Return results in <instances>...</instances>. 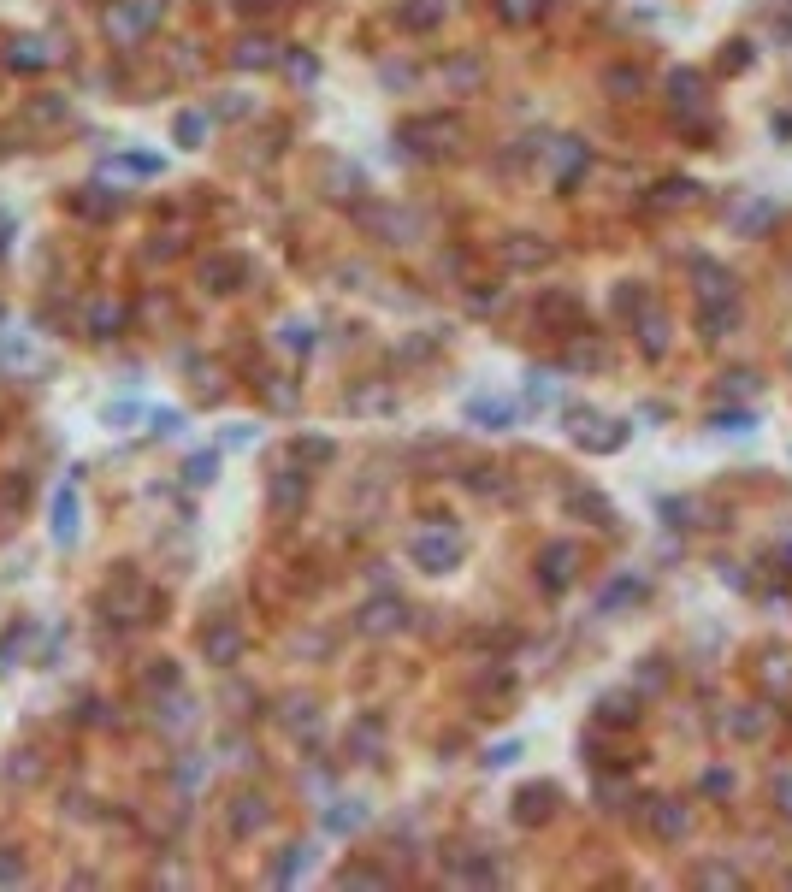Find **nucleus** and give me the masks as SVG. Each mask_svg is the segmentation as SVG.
I'll return each mask as SVG.
<instances>
[{"label": "nucleus", "instance_id": "6e6552de", "mask_svg": "<svg viewBox=\"0 0 792 892\" xmlns=\"http://www.w3.org/2000/svg\"><path fill=\"white\" fill-rule=\"evenodd\" d=\"M201 656H207L213 668H237V662H243V627L213 621V627L201 633Z\"/></svg>", "mask_w": 792, "mask_h": 892}, {"label": "nucleus", "instance_id": "2f4dec72", "mask_svg": "<svg viewBox=\"0 0 792 892\" xmlns=\"http://www.w3.org/2000/svg\"><path fill=\"white\" fill-rule=\"evenodd\" d=\"M727 733L733 739H763V709H751V703L727 709Z\"/></svg>", "mask_w": 792, "mask_h": 892}, {"label": "nucleus", "instance_id": "a19ab883", "mask_svg": "<svg viewBox=\"0 0 792 892\" xmlns=\"http://www.w3.org/2000/svg\"><path fill=\"white\" fill-rule=\"evenodd\" d=\"M603 89H615V95H639V89H645V77H639V71H627V65H615V71H603Z\"/></svg>", "mask_w": 792, "mask_h": 892}, {"label": "nucleus", "instance_id": "13d9d810", "mask_svg": "<svg viewBox=\"0 0 792 892\" xmlns=\"http://www.w3.org/2000/svg\"><path fill=\"white\" fill-rule=\"evenodd\" d=\"M450 83L473 89V83H479V65H473V60H456V65H450Z\"/></svg>", "mask_w": 792, "mask_h": 892}, {"label": "nucleus", "instance_id": "2eb2a0df", "mask_svg": "<svg viewBox=\"0 0 792 892\" xmlns=\"http://www.w3.org/2000/svg\"><path fill=\"white\" fill-rule=\"evenodd\" d=\"M515 414H521V408H515L509 396H473V402H467V420H473V426H485V432H509V426H515Z\"/></svg>", "mask_w": 792, "mask_h": 892}, {"label": "nucleus", "instance_id": "7ed1b4c3", "mask_svg": "<svg viewBox=\"0 0 792 892\" xmlns=\"http://www.w3.org/2000/svg\"><path fill=\"white\" fill-rule=\"evenodd\" d=\"M154 24H160V0H113V12H107V36L113 42H136Z\"/></svg>", "mask_w": 792, "mask_h": 892}, {"label": "nucleus", "instance_id": "393cba45", "mask_svg": "<svg viewBox=\"0 0 792 892\" xmlns=\"http://www.w3.org/2000/svg\"><path fill=\"white\" fill-rule=\"evenodd\" d=\"M290 461H296L302 473L331 467V461H337V444H331V438H296V444H290Z\"/></svg>", "mask_w": 792, "mask_h": 892}, {"label": "nucleus", "instance_id": "603ef678", "mask_svg": "<svg viewBox=\"0 0 792 892\" xmlns=\"http://www.w3.org/2000/svg\"><path fill=\"white\" fill-rule=\"evenodd\" d=\"M290 77H296V83H314V77H320V60H314V54H290Z\"/></svg>", "mask_w": 792, "mask_h": 892}, {"label": "nucleus", "instance_id": "79ce46f5", "mask_svg": "<svg viewBox=\"0 0 792 892\" xmlns=\"http://www.w3.org/2000/svg\"><path fill=\"white\" fill-rule=\"evenodd\" d=\"M349 408H355V414H379V408H396V396L391 390H355Z\"/></svg>", "mask_w": 792, "mask_h": 892}, {"label": "nucleus", "instance_id": "864d4df0", "mask_svg": "<svg viewBox=\"0 0 792 892\" xmlns=\"http://www.w3.org/2000/svg\"><path fill=\"white\" fill-rule=\"evenodd\" d=\"M662 514H668L674 526H698V520H692V514H698V503H692V497H680V503H662Z\"/></svg>", "mask_w": 792, "mask_h": 892}, {"label": "nucleus", "instance_id": "e433bc0d", "mask_svg": "<svg viewBox=\"0 0 792 892\" xmlns=\"http://www.w3.org/2000/svg\"><path fill=\"white\" fill-rule=\"evenodd\" d=\"M462 881H473V887H491V881H503V863H497V857H467V863H462Z\"/></svg>", "mask_w": 792, "mask_h": 892}, {"label": "nucleus", "instance_id": "20e7f679", "mask_svg": "<svg viewBox=\"0 0 792 892\" xmlns=\"http://www.w3.org/2000/svg\"><path fill=\"white\" fill-rule=\"evenodd\" d=\"M544 166H550V178L568 190V184L592 166V148H586L580 136H556V142H544Z\"/></svg>", "mask_w": 792, "mask_h": 892}, {"label": "nucleus", "instance_id": "e2e57ef3", "mask_svg": "<svg viewBox=\"0 0 792 892\" xmlns=\"http://www.w3.org/2000/svg\"><path fill=\"white\" fill-rule=\"evenodd\" d=\"M503 18H509V24H527V18H532V0H503Z\"/></svg>", "mask_w": 792, "mask_h": 892}, {"label": "nucleus", "instance_id": "5fc2aeb1", "mask_svg": "<svg viewBox=\"0 0 792 892\" xmlns=\"http://www.w3.org/2000/svg\"><path fill=\"white\" fill-rule=\"evenodd\" d=\"M692 190H698V184H686V178H674V184H662V207H674V201H692Z\"/></svg>", "mask_w": 792, "mask_h": 892}, {"label": "nucleus", "instance_id": "6ab92c4d", "mask_svg": "<svg viewBox=\"0 0 792 892\" xmlns=\"http://www.w3.org/2000/svg\"><path fill=\"white\" fill-rule=\"evenodd\" d=\"M231 65H237V71H266V65H278V42H272V36H243V42L231 48Z\"/></svg>", "mask_w": 792, "mask_h": 892}, {"label": "nucleus", "instance_id": "c9c22d12", "mask_svg": "<svg viewBox=\"0 0 792 892\" xmlns=\"http://www.w3.org/2000/svg\"><path fill=\"white\" fill-rule=\"evenodd\" d=\"M568 509H574V514H592L597 526H615V514H609V503H603L597 491H568Z\"/></svg>", "mask_w": 792, "mask_h": 892}, {"label": "nucleus", "instance_id": "0eeeda50", "mask_svg": "<svg viewBox=\"0 0 792 892\" xmlns=\"http://www.w3.org/2000/svg\"><path fill=\"white\" fill-rule=\"evenodd\" d=\"M343 751L355 763H379L385 757V715H355L349 733H343Z\"/></svg>", "mask_w": 792, "mask_h": 892}, {"label": "nucleus", "instance_id": "f3484780", "mask_svg": "<svg viewBox=\"0 0 792 892\" xmlns=\"http://www.w3.org/2000/svg\"><path fill=\"white\" fill-rule=\"evenodd\" d=\"M574 444L580 449H592V455H609V449H621L627 444V426H621V420H586V426H580V432H574Z\"/></svg>", "mask_w": 792, "mask_h": 892}, {"label": "nucleus", "instance_id": "37998d69", "mask_svg": "<svg viewBox=\"0 0 792 892\" xmlns=\"http://www.w3.org/2000/svg\"><path fill=\"white\" fill-rule=\"evenodd\" d=\"M769 798H775V810L792 822V768H775V780H769Z\"/></svg>", "mask_w": 792, "mask_h": 892}, {"label": "nucleus", "instance_id": "473e14b6", "mask_svg": "<svg viewBox=\"0 0 792 892\" xmlns=\"http://www.w3.org/2000/svg\"><path fill=\"white\" fill-rule=\"evenodd\" d=\"M574 314H580V296H568V290H550L538 302V319H550V325H568Z\"/></svg>", "mask_w": 792, "mask_h": 892}, {"label": "nucleus", "instance_id": "f8f14e48", "mask_svg": "<svg viewBox=\"0 0 792 892\" xmlns=\"http://www.w3.org/2000/svg\"><path fill=\"white\" fill-rule=\"evenodd\" d=\"M302 503H308V473H272V485H266V509L272 514H302Z\"/></svg>", "mask_w": 792, "mask_h": 892}, {"label": "nucleus", "instance_id": "5701e85b", "mask_svg": "<svg viewBox=\"0 0 792 892\" xmlns=\"http://www.w3.org/2000/svg\"><path fill=\"white\" fill-rule=\"evenodd\" d=\"M36 633H42L36 621H18V627H6V633H0V668H18V662L30 656V644H36Z\"/></svg>", "mask_w": 792, "mask_h": 892}, {"label": "nucleus", "instance_id": "c85d7f7f", "mask_svg": "<svg viewBox=\"0 0 792 892\" xmlns=\"http://www.w3.org/2000/svg\"><path fill=\"white\" fill-rule=\"evenodd\" d=\"M308 863H314V851H308V845H290V851L272 863V881H278V887H290V881H302V875H308Z\"/></svg>", "mask_w": 792, "mask_h": 892}, {"label": "nucleus", "instance_id": "a18cd8bd", "mask_svg": "<svg viewBox=\"0 0 792 892\" xmlns=\"http://www.w3.org/2000/svg\"><path fill=\"white\" fill-rule=\"evenodd\" d=\"M698 881H704V887H739L745 875H739L733 863H704V869H698Z\"/></svg>", "mask_w": 792, "mask_h": 892}, {"label": "nucleus", "instance_id": "4be33fe9", "mask_svg": "<svg viewBox=\"0 0 792 892\" xmlns=\"http://www.w3.org/2000/svg\"><path fill=\"white\" fill-rule=\"evenodd\" d=\"M692 278H698V296L704 302H727L733 296V272H722L716 260H692Z\"/></svg>", "mask_w": 792, "mask_h": 892}, {"label": "nucleus", "instance_id": "7c9ffc66", "mask_svg": "<svg viewBox=\"0 0 792 892\" xmlns=\"http://www.w3.org/2000/svg\"><path fill=\"white\" fill-rule=\"evenodd\" d=\"M213 479H219V455H213V449H196V455L184 461V485L201 491V485H213Z\"/></svg>", "mask_w": 792, "mask_h": 892}, {"label": "nucleus", "instance_id": "b1692460", "mask_svg": "<svg viewBox=\"0 0 792 892\" xmlns=\"http://www.w3.org/2000/svg\"><path fill=\"white\" fill-rule=\"evenodd\" d=\"M597 721H603V727L639 721V692H603V698H597Z\"/></svg>", "mask_w": 792, "mask_h": 892}, {"label": "nucleus", "instance_id": "4468645a", "mask_svg": "<svg viewBox=\"0 0 792 892\" xmlns=\"http://www.w3.org/2000/svg\"><path fill=\"white\" fill-rule=\"evenodd\" d=\"M77 514H83V497H77V479H66V485L54 491V544H60V550L77 544Z\"/></svg>", "mask_w": 792, "mask_h": 892}, {"label": "nucleus", "instance_id": "3c124183", "mask_svg": "<svg viewBox=\"0 0 792 892\" xmlns=\"http://www.w3.org/2000/svg\"><path fill=\"white\" fill-rule=\"evenodd\" d=\"M769 219H775V207H769V201H751V207L739 213V231H757V225H769Z\"/></svg>", "mask_w": 792, "mask_h": 892}, {"label": "nucleus", "instance_id": "c756f323", "mask_svg": "<svg viewBox=\"0 0 792 892\" xmlns=\"http://www.w3.org/2000/svg\"><path fill=\"white\" fill-rule=\"evenodd\" d=\"M119 325H125V308H113V302H95V308L83 314V331H89V337H113Z\"/></svg>", "mask_w": 792, "mask_h": 892}, {"label": "nucleus", "instance_id": "dca6fc26", "mask_svg": "<svg viewBox=\"0 0 792 892\" xmlns=\"http://www.w3.org/2000/svg\"><path fill=\"white\" fill-rule=\"evenodd\" d=\"M550 816H556V786H521L515 822H521V828H538V822H550Z\"/></svg>", "mask_w": 792, "mask_h": 892}, {"label": "nucleus", "instance_id": "39448f33", "mask_svg": "<svg viewBox=\"0 0 792 892\" xmlns=\"http://www.w3.org/2000/svg\"><path fill=\"white\" fill-rule=\"evenodd\" d=\"M574 568H580V550H574L568 538H556V544L538 550V585H544V591H568V585H574Z\"/></svg>", "mask_w": 792, "mask_h": 892}, {"label": "nucleus", "instance_id": "cd10ccee", "mask_svg": "<svg viewBox=\"0 0 792 892\" xmlns=\"http://www.w3.org/2000/svg\"><path fill=\"white\" fill-rule=\"evenodd\" d=\"M639 597H645V579L621 574V579H615V585H609V591H603V597H597V615H615L621 603H639Z\"/></svg>", "mask_w": 792, "mask_h": 892}, {"label": "nucleus", "instance_id": "bb28decb", "mask_svg": "<svg viewBox=\"0 0 792 892\" xmlns=\"http://www.w3.org/2000/svg\"><path fill=\"white\" fill-rule=\"evenodd\" d=\"M698 325H704V337H710V343H716V337H727V331L739 325L733 296H727V302H704V308H698Z\"/></svg>", "mask_w": 792, "mask_h": 892}, {"label": "nucleus", "instance_id": "69168bd1", "mask_svg": "<svg viewBox=\"0 0 792 892\" xmlns=\"http://www.w3.org/2000/svg\"><path fill=\"white\" fill-rule=\"evenodd\" d=\"M769 680H792V656H769Z\"/></svg>", "mask_w": 792, "mask_h": 892}, {"label": "nucleus", "instance_id": "c03bdc74", "mask_svg": "<svg viewBox=\"0 0 792 892\" xmlns=\"http://www.w3.org/2000/svg\"><path fill=\"white\" fill-rule=\"evenodd\" d=\"M527 402L532 408H550L556 402V379L550 373H527Z\"/></svg>", "mask_w": 792, "mask_h": 892}, {"label": "nucleus", "instance_id": "8fccbe9b", "mask_svg": "<svg viewBox=\"0 0 792 892\" xmlns=\"http://www.w3.org/2000/svg\"><path fill=\"white\" fill-rule=\"evenodd\" d=\"M136 414H142L136 402H107V426H113V432H131V420H136Z\"/></svg>", "mask_w": 792, "mask_h": 892}, {"label": "nucleus", "instance_id": "6e6d98bb", "mask_svg": "<svg viewBox=\"0 0 792 892\" xmlns=\"http://www.w3.org/2000/svg\"><path fill=\"white\" fill-rule=\"evenodd\" d=\"M0 881L12 887V881H24V857H12L6 845H0Z\"/></svg>", "mask_w": 792, "mask_h": 892}, {"label": "nucleus", "instance_id": "ea45409f", "mask_svg": "<svg viewBox=\"0 0 792 892\" xmlns=\"http://www.w3.org/2000/svg\"><path fill=\"white\" fill-rule=\"evenodd\" d=\"M710 426L716 432H757V414L751 408H722V414H710Z\"/></svg>", "mask_w": 792, "mask_h": 892}, {"label": "nucleus", "instance_id": "09e8293b", "mask_svg": "<svg viewBox=\"0 0 792 892\" xmlns=\"http://www.w3.org/2000/svg\"><path fill=\"white\" fill-rule=\"evenodd\" d=\"M148 426H154L160 438H172V432H184V414H178V408H154V414H148Z\"/></svg>", "mask_w": 792, "mask_h": 892}, {"label": "nucleus", "instance_id": "9d476101", "mask_svg": "<svg viewBox=\"0 0 792 892\" xmlns=\"http://www.w3.org/2000/svg\"><path fill=\"white\" fill-rule=\"evenodd\" d=\"M266 822H272V810H266L261 792H237V798H231V810H225V828H231V839H249V833H261Z\"/></svg>", "mask_w": 792, "mask_h": 892}, {"label": "nucleus", "instance_id": "bf43d9fd", "mask_svg": "<svg viewBox=\"0 0 792 892\" xmlns=\"http://www.w3.org/2000/svg\"><path fill=\"white\" fill-rule=\"evenodd\" d=\"M704 792H710V798H722V792H733V774H722V768H710V774H704Z\"/></svg>", "mask_w": 792, "mask_h": 892}, {"label": "nucleus", "instance_id": "052dcab7", "mask_svg": "<svg viewBox=\"0 0 792 892\" xmlns=\"http://www.w3.org/2000/svg\"><path fill=\"white\" fill-rule=\"evenodd\" d=\"M722 390H733V396H751V390H757V373H733V379H722Z\"/></svg>", "mask_w": 792, "mask_h": 892}, {"label": "nucleus", "instance_id": "412c9836", "mask_svg": "<svg viewBox=\"0 0 792 892\" xmlns=\"http://www.w3.org/2000/svg\"><path fill=\"white\" fill-rule=\"evenodd\" d=\"M668 101H674V113L692 119V113L704 107V77H698V71H674V77H668Z\"/></svg>", "mask_w": 792, "mask_h": 892}, {"label": "nucleus", "instance_id": "f257e3e1", "mask_svg": "<svg viewBox=\"0 0 792 892\" xmlns=\"http://www.w3.org/2000/svg\"><path fill=\"white\" fill-rule=\"evenodd\" d=\"M408 556H414V568H420V574H450V568L467 556V538H462V532L432 526V532H420V538L408 544Z\"/></svg>", "mask_w": 792, "mask_h": 892}, {"label": "nucleus", "instance_id": "f704fd0d", "mask_svg": "<svg viewBox=\"0 0 792 892\" xmlns=\"http://www.w3.org/2000/svg\"><path fill=\"white\" fill-rule=\"evenodd\" d=\"M568 367H597V373H603V367H609V349H603V343H586V337H574V343H568Z\"/></svg>", "mask_w": 792, "mask_h": 892}, {"label": "nucleus", "instance_id": "aec40b11", "mask_svg": "<svg viewBox=\"0 0 792 892\" xmlns=\"http://www.w3.org/2000/svg\"><path fill=\"white\" fill-rule=\"evenodd\" d=\"M503 260H509V266H521V272H538V266H550V260H556V249H550V243H538V237H509V243H503Z\"/></svg>", "mask_w": 792, "mask_h": 892}, {"label": "nucleus", "instance_id": "72a5a7b5", "mask_svg": "<svg viewBox=\"0 0 792 892\" xmlns=\"http://www.w3.org/2000/svg\"><path fill=\"white\" fill-rule=\"evenodd\" d=\"M48 60H54V54H48L42 42H12V48H6V65H12V71H42Z\"/></svg>", "mask_w": 792, "mask_h": 892}, {"label": "nucleus", "instance_id": "ddd939ff", "mask_svg": "<svg viewBox=\"0 0 792 892\" xmlns=\"http://www.w3.org/2000/svg\"><path fill=\"white\" fill-rule=\"evenodd\" d=\"M633 331H639V349H645L651 361H657L662 349H668V314H662L651 296H645V302L633 308Z\"/></svg>", "mask_w": 792, "mask_h": 892}, {"label": "nucleus", "instance_id": "49530a36", "mask_svg": "<svg viewBox=\"0 0 792 892\" xmlns=\"http://www.w3.org/2000/svg\"><path fill=\"white\" fill-rule=\"evenodd\" d=\"M343 887H385V869H367V863H349L343 875H337Z\"/></svg>", "mask_w": 792, "mask_h": 892}, {"label": "nucleus", "instance_id": "680f3d73", "mask_svg": "<svg viewBox=\"0 0 792 892\" xmlns=\"http://www.w3.org/2000/svg\"><path fill=\"white\" fill-rule=\"evenodd\" d=\"M201 774H207V763H184V768H178V786H184V792H196Z\"/></svg>", "mask_w": 792, "mask_h": 892}, {"label": "nucleus", "instance_id": "0e129e2a", "mask_svg": "<svg viewBox=\"0 0 792 892\" xmlns=\"http://www.w3.org/2000/svg\"><path fill=\"white\" fill-rule=\"evenodd\" d=\"M284 721H290V727H314V703H290Z\"/></svg>", "mask_w": 792, "mask_h": 892}, {"label": "nucleus", "instance_id": "423d86ee", "mask_svg": "<svg viewBox=\"0 0 792 892\" xmlns=\"http://www.w3.org/2000/svg\"><path fill=\"white\" fill-rule=\"evenodd\" d=\"M645 828L657 833L662 845H680V839L692 833V810H686L680 798H651V804H645Z\"/></svg>", "mask_w": 792, "mask_h": 892}, {"label": "nucleus", "instance_id": "1a4fd4ad", "mask_svg": "<svg viewBox=\"0 0 792 892\" xmlns=\"http://www.w3.org/2000/svg\"><path fill=\"white\" fill-rule=\"evenodd\" d=\"M402 597H367L361 603V615H355V633H367V638H385V633H396L402 627Z\"/></svg>", "mask_w": 792, "mask_h": 892}, {"label": "nucleus", "instance_id": "f03ea898", "mask_svg": "<svg viewBox=\"0 0 792 892\" xmlns=\"http://www.w3.org/2000/svg\"><path fill=\"white\" fill-rule=\"evenodd\" d=\"M355 219H361V231H373L379 243H414V237L426 231L420 213H408V207H361Z\"/></svg>", "mask_w": 792, "mask_h": 892}, {"label": "nucleus", "instance_id": "a211bd4d", "mask_svg": "<svg viewBox=\"0 0 792 892\" xmlns=\"http://www.w3.org/2000/svg\"><path fill=\"white\" fill-rule=\"evenodd\" d=\"M444 12H450V0H402L396 24H402V30H414V36H426V30H438V24H444Z\"/></svg>", "mask_w": 792, "mask_h": 892}, {"label": "nucleus", "instance_id": "de8ad7c7", "mask_svg": "<svg viewBox=\"0 0 792 892\" xmlns=\"http://www.w3.org/2000/svg\"><path fill=\"white\" fill-rule=\"evenodd\" d=\"M142 686H148V692H172V686H184V680H178V668H172V662H160V668H148V674H142Z\"/></svg>", "mask_w": 792, "mask_h": 892}, {"label": "nucleus", "instance_id": "338daca9", "mask_svg": "<svg viewBox=\"0 0 792 892\" xmlns=\"http://www.w3.org/2000/svg\"><path fill=\"white\" fill-rule=\"evenodd\" d=\"M0 255H6V225H0Z\"/></svg>", "mask_w": 792, "mask_h": 892}, {"label": "nucleus", "instance_id": "9b49d317", "mask_svg": "<svg viewBox=\"0 0 792 892\" xmlns=\"http://www.w3.org/2000/svg\"><path fill=\"white\" fill-rule=\"evenodd\" d=\"M243 278H249V260H243V255H207V260H201V284H207L213 296L243 290Z\"/></svg>", "mask_w": 792, "mask_h": 892}, {"label": "nucleus", "instance_id": "a878e982", "mask_svg": "<svg viewBox=\"0 0 792 892\" xmlns=\"http://www.w3.org/2000/svg\"><path fill=\"white\" fill-rule=\"evenodd\" d=\"M320 822H326V833H355L367 822V804H361V798H337V804H326Z\"/></svg>", "mask_w": 792, "mask_h": 892}, {"label": "nucleus", "instance_id": "4d7b16f0", "mask_svg": "<svg viewBox=\"0 0 792 892\" xmlns=\"http://www.w3.org/2000/svg\"><path fill=\"white\" fill-rule=\"evenodd\" d=\"M515 757H521V745L509 739V745H497V751H485V768H509V763H515Z\"/></svg>", "mask_w": 792, "mask_h": 892}, {"label": "nucleus", "instance_id": "58836bf2", "mask_svg": "<svg viewBox=\"0 0 792 892\" xmlns=\"http://www.w3.org/2000/svg\"><path fill=\"white\" fill-rule=\"evenodd\" d=\"M278 343H284L290 355H308V349H314V325H308V319H290V325L278 331Z\"/></svg>", "mask_w": 792, "mask_h": 892}, {"label": "nucleus", "instance_id": "4c0bfd02", "mask_svg": "<svg viewBox=\"0 0 792 892\" xmlns=\"http://www.w3.org/2000/svg\"><path fill=\"white\" fill-rule=\"evenodd\" d=\"M172 136H178V148H201V136H207V113H178Z\"/></svg>", "mask_w": 792, "mask_h": 892}]
</instances>
